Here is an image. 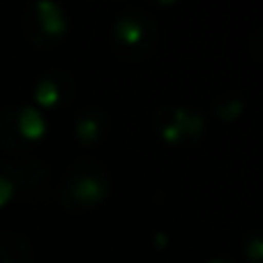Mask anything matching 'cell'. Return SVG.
Segmentation results:
<instances>
[{
	"label": "cell",
	"mask_w": 263,
	"mask_h": 263,
	"mask_svg": "<svg viewBox=\"0 0 263 263\" xmlns=\"http://www.w3.org/2000/svg\"><path fill=\"white\" fill-rule=\"evenodd\" d=\"M247 111V95L238 88H227V90L217 92L210 102V114L224 125H231L240 120Z\"/></svg>",
	"instance_id": "obj_8"
},
{
	"label": "cell",
	"mask_w": 263,
	"mask_h": 263,
	"mask_svg": "<svg viewBox=\"0 0 263 263\" xmlns=\"http://www.w3.org/2000/svg\"><path fill=\"white\" fill-rule=\"evenodd\" d=\"M21 28L26 40L35 49L49 51L67 40L72 21L65 5L53 3V0H35V3H28L23 9Z\"/></svg>",
	"instance_id": "obj_4"
},
{
	"label": "cell",
	"mask_w": 263,
	"mask_h": 263,
	"mask_svg": "<svg viewBox=\"0 0 263 263\" xmlns=\"http://www.w3.org/2000/svg\"><path fill=\"white\" fill-rule=\"evenodd\" d=\"M18 171V185H21V199L28 203H37L40 199H44L46 190H49V166L37 157H23L21 162H16Z\"/></svg>",
	"instance_id": "obj_7"
},
{
	"label": "cell",
	"mask_w": 263,
	"mask_h": 263,
	"mask_svg": "<svg viewBox=\"0 0 263 263\" xmlns=\"http://www.w3.org/2000/svg\"><path fill=\"white\" fill-rule=\"evenodd\" d=\"M109 42L116 58L123 63H143L153 58L159 44V26L143 7H123L109 28Z\"/></svg>",
	"instance_id": "obj_2"
},
{
	"label": "cell",
	"mask_w": 263,
	"mask_h": 263,
	"mask_svg": "<svg viewBox=\"0 0 263 263\" xmlns=\"http://www.w3.org/2000/svg\"><path fill=\"white\" fill-rule=\"evenodd\" d=\"M109 127H111L109 114H106L102 106L90 104V106H83V109L74 116L72 132H74L77 143H81L83 148H97V145L106 139Z\"/></svg>",
	"instance_id": "obj_6"
},
{
	"label": "cell",
	"mask_w": 263,
	"mask_h": 263,
	"mask_svg": "<svg viewBox=\"0 0 263 263\" xmlns=\"http://www.w3.org/2000/svg\"><path fill=\"white\" fill-rule=\"evenodd\" d=\"M205 263H238V261H236V259H231V256L219 254V256H213V259H208Z\"/></svg>",
	"instance_id": "obj_14"
},
{
	"label": "cell",
	"mask_w": 263,
	"mask_h": 263,
	"mask_svg": "<svg viewBox=\"0 0 263 263\" xmlns=\"http://www.w3.org/2000/svg\"><path fill=\"white\" fill-rule=\"evenodd\" d=\"M247 51H250V55H252L254 63H261V55H263V26H254L250 40H247Z\"/></svg>",
	"instance_id": "obj_12"
},
{
	"label": "cell",
	"mask_w": 263,
	"mask_h": 263,
	"mask_svg": "<svg viewBox=\"0 0 263 263\" xmlns=\"http://www.w3.org/2000/svg\"><path fill=\"white\" fill-rule=\"evenodd\" d=\"M242 254L250 263H263V233L259 229H250L242 236Z\"/></svg>",
	"instance_id": "obj_11"
},
{
	"label": "cell",
	"mask_w": 263,
	"mask_h": 263,
	"mask_svg": "<svg viewBox=\"0 0 263 263\" xmlns=\"http://www.w3.org/2000/svg\"><path fill=\"white\" fill-rule=\"evenodd\" d=\"M0 263H35L30 240L21 233L0 231Z\"/></svg>",
	"instance_id": "obj_9"
},
{
	"label": "cell",
	"mask_w": 263,
	"mask_h": 263,
	"mask_svg": "<svg viewBox=\"0 0 263 263\" xmlns=\"http://www.w3.org/2000/svg\"><path fill=\"white\" fill-rule=\"evenodd\" d=\"M16 199H21L16 162H9V159L0 157V210L12 205Z\"/></svg>",
	"instance_id": "obj_10"
},
{
	"label": "cell",
	"mask_w": 263,
	"mask_h": 263,
	"mask_svg": "<svg viewBox=\"0 0 263 263\" xmlns=\"http://www.w3.org/2000/svg\"><path fill=\"white\" fill-rule=\"evenodd\" d=\"M77 95V81L72 72L63 67H51L42 72L32 83V106L42 114L67 109Z\"/></svg>",
	"instance_id": "obj_5"
},
{
	"label": "cell",
	"mask_w": 263,
	"mask_h": 263,
	"mask_svg": "<svg viewBox=\"0 0 263 263\" xmlns=\"http://www.w3.org/2000/svg\"><path fill=\"white\" fill-rule=\"evenodd\" d=\"M114 194V178L97 157H79L65 168L58 185L60 208L67 213H88L104 205Z\"/></svg>",
	"instance_id": "obj_1"
},
{
	"label": "cell",
	"mask_w": 263,
	"mask_h": 263,
	"mask_svg": "<svg viewBox=\"0 0 263 263\" xmlns=\"http://www.w3.org/2000/svg\"><path fill=\"white\" fill-rule=\"evenodd\" d=\"M49 134V120L32 104H7L0 109V148L28 153Z\"/></svg>",
	"instance_id": "obj_3"
},
{
	"label": "cell",
	"mask_w": 263,
	"mask_h": 263,
	"mask_svg": "<svg viewBox=\"0 0 263 263\" xmlns=\"http://www.w3.org/2000/svg\"><path fill=\"white\" fill-rule=\"evenodd\" d=\"M153 242L157 250H164V247L168 245V236L164 231H157V233H153Z\"/></svg>",
	"instance_id": "obj_13"
}]
</instances>
